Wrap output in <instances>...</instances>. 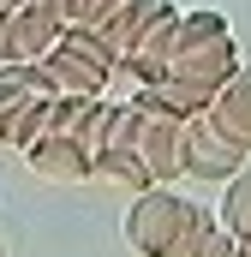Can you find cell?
<instances>
[{
	"mask_svg": "<svg viewBox=\"0 0 251 257\" xmlns=\"http://www.w3.org/2000/svg\"><path fill=\"white\" fill-rule=\"evenodd\" d=\"M174 78H191V84H209L221 90L233 72H239V42L227 30V18L215 6H191L180 12V48H174Z\"/></svg>",
	"mask_w": 251,
	"mask_h": 257,
	"instance_id": "obj_1",
	"label": "cell"
},
{
	"mask_svg": "<svg viewBox=\"0 0 251 257\" xmlns=\"http://www.w3.org/2000/svg\"><path fill=\"white\" fill-rule=\"evenodd\" d=\"M197 215H203V203H186V197L168 192V186H144V192H132V203H126V251L168 257Z\"/></svg>",
	"mask_w": 251,
	"mask_h": 257,
	"instance_id": "obj_2",
	"label": "cell"
},
{
	"mask_svg": "<svg viewBox=\"0 0 251 257\" xmlns=\"http://www.w3.org/2000/svg\"><path fill=\"white\" fill-rule=\"evenodd\" d=\"M48 72H54L60 96H108V78L120 72V54L90 24H66L60 48L48 54Z\"/></svg>",
	"mask_w": 251,
	"mask_h": 257,
	"instance_id": "obj_3",
	"label": "cell"
},
{
	"mask_svg": "<svg viewBox=\"0 0 251 257\" xmlns=\"http://www.w3.org/2000/svg\"><path fill=\"white\" fill-rule=\"evenodd\" d=\"M66 36L60 0H6L0 6V54L6 60H48Z\"/></svg>",
	"mask_w": 251,
	"mask_h": 257,
	"instance_id": "obj_4",
	"label": "cell"
},
{
	"mask_svg": "<svg viewBox=\"0 0 251 257\" xmlns=\"http://www.w3.org/2000/svg\"><path fill=\"white\" fill-rule=\"evenodd\" d=\"M132 102L144 108V132H138V150H144V162H150L156 186H174V180L186 174V144H191V120H186V114H174V108H162V102H150L144 90H138Z\"/></svg>",
	"mask_w": 251,
	"mask_h": 257,
	"instance_id": "obj_5",
	"label": "cell"
},
{
	"mask_svg": "<svg viewBox=\"0 0 251 257\" xmlns=\"http://www.w3.org/2000/svg\"><path fill=\"white\" fill-rule=\"evenodd\" d=\"M245 144H233L227 132L215 126L209 114H197L191 120V144H186V174L191 180H209V186H227L239 168H245Z\"/></svg>",
	"mask_w": 251,
	"mask_h": 257,
	"instance_id": "obj_6",
	"label": "cell"
},
{
	"mask_svg": "<svg viewBox=\"0 0 251 257\" xmlns=\"http://www.w3.org/2000/svg\"><path fill=\"white\" fill-rule=\"evenodd\" d=\"M24 162H30V174L48 180V186H84V180H96V156H90L78 138H66V132H42V138L24 150Z\"/></svg>",
	"mask_w": 251,
	"mask_h": 257,
	"instance_id": "obj_7",
	"label": "cell"
},
{
	"mask_svg": "<svg viewBox=\"0 0 251 257\" xmlns=\"http://www.w3.org/2000/svg\"><path fill=\"white\" fill-rule=\"evenodd\" d=\"M174 48H180V6L174 12H162L132 48H126L120 72H132L138 84H156V78H168V66H174Z\"/></svg>",
	"mask_w": 251,
	"mask_h": 257,
	"instance_id": "obj_8",
	"label": "cell"
},
{
	"mask_svg": "<svg viewBox=\"0 0 251 257\" xmlns=\"http://www.w3.org/2000/svg\"><path fill=\"white\" fill-rule=\"evenodd\" d=\"M162 12H174V0H120V6L96 24V36H102V42H108V48L126 60V48H132V42H138V36H144Z\"/></svg>",
	"mask_w": 251,
	"mask_h": 257,
	"instance_id": "obj_9",
	"label": "cell"
},
{
	"mask_svg": "<svg viewBox=\"0 0 251 257\" xmlns=\"http://www.w3.org/2000/svg\"><path fill=\"white\" fill-rule=\"evenodd\" d=\"M203 114L227 132L233 144H245V150H251V66H239V72L215 90V102H209Z\"/></svg>",
	"mask_w": 251,
	"mask_h": 257,
	"instance_id": "obj_10",
	"label": "cell"
},
{
	"mask_svg": "<svg viewBox=\"0 0 251 257\" xmlns=\"http://www.w3.org/2000/svg\"><path fill=\"white\" fill-rule=\"evenodd\" d=\"M138 90H144L150 102H162V108L186 114V120H197V114L215 102V90H209V84H191V78H174V72H168V78H156V84H138Z\"/></svg>",
	"mask_w": 251,
	"mask_h": 257,
	"instance_id": "obj_11",
	"label": "cell"
},
{
	"mask_svg": "<svg viewBox=\"0 0 251 257\" xmlns=\"http://www.w3.org/2000/svg\"><path fill=\"white\" fill-rule=\"evenodd\" d=\"M96 180H114V186H126V192L156 186V174H150L144 150H132V144H108V150L96 156Z\"/></svg>",
	"mask_w": 251,
	"mask_h": 257,
	"instance_id": "obj_12",
	"label": "cell"
},
{
	"mask_svg": "<svg viewBox=\"0 0 251 257\" xmlns=\"http://www.w3.org/2000/svg\"><path fill=\"white\" fill-rule=\"evenodd\" d=\"M221 227L233 239H251V168H239L227 180V197H221Z\"/></svg>",
	"mask_w": 251,
	"mask_h": 257,
	"instance_id": "obj_13",
	"label": "cell"
},
{
	"mask_svg": "<svg viewBox=\"0 0 251 257\" xmlns=\"http://www.w3.org/2000/svg\"><path fill=\"white\" fill-rule=\"evenodd\" d=\"M215 233H221V215H209V209H203V215L191 221L186 233H180V245H174V251H168V257H197V251H203V245H209V239H215Z\"/></svg>",
	"mask_w": 251,
	"mask_h": 257,
	"instance_id": "obj_14",
	"label": "cell"
},
{
	"mask_svg": "<svg viewBox=\"0 0 251 257\" xmlns=\"http://www.w3.org/2000/svg\"><path fill=\"white\" fill-rule=\"evenodd\" d=\"M114 6H120V0H60L66 24H90V30H96V24H102V18H108Z\"/></svg>",
	"mask_w": 251,
	"mask_h": 257,
	"instance_id": "obj_15",
	"label": "cell"
},
{
	"mask_svg": "<svg viewBox=\"0 0 251 257\" xmlns=\"http://www.w3.org/2000/svg\"><path fill=\"white\" fill-rule=\"evenodd\" d=\"M233 245H239V239H233V233L221 227V233H215V239H209V245H203L197 257H233Z\"/></svg>",
	"mask_w": 251,
	"mask_h": 257,
	"instance_id": "obj_16",
	"label": "cell"
}]
</instances>
